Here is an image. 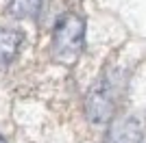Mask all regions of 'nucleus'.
I'll return each mask as SVG.
<instances>
[{
  "instance_id": "3",
  "label": "nucleus",
  "mask_w": 146,
  "mask_h": 143,
  "mask_svg": "<svg viewBox=\"0 0 146 143\" xmlns=\"http://www.w3.org/2000/svg\"><path fill=\"white\" fill-rule=\"evenodd\" d=\"M142 134H144V128H142V121L137 117H118L113 124H111V130L107 134V141L105 143H140Z\"/></svg>"
},
{
  "instance_id": "6",
  "label": "nucleus",
  "mask_w": 146,
  "mask_h": 143,
  "mask_svg": "<svg viewBox=\"0 0 146 143\" xmlns=\"http://www.w3.org/2000/svg\"><path fill=\"white\" fill-rule=\"evenodd\" d=\"M0 143H7V141H5V139H2V137H0Z\"/></svg>"
},
{
  "instance_id": "2",
  "label": "nucleus",
  "mask_w": 146,
  "mask_h": 143,
  "mask_svg": "<svg viewBox=\"0 0 146 143\" xmlns=\"http://www.w3.org/2000/svg\"><path fill=\"white\" fill-rule=\"evenodd\" d=\"M85 113L90 121L94 124H103L107 119H111L113 113V91L107 83H98L96 87H92L90 95L85 102Z\"/></svg>"
},
{
  "instance_id": "1",
  "label": "nucleus",
  "mask_w": 146,
  "mask_h": 143,
  "mask_svg": "<svg viewBox=\"0 0 146 143\" xmlns=\"http://www.w3.org/2000/svg\"><path fill=\"white\" fill-rule=\"evenodd\" d=\"M83 46H85V22L79 15L68 13L55 28L52 43H50V56L55 63L72 67L79 61Z\"/></svg>"
},
{
  "instance_id": "5",
  "label": "nucleus",
  "mask_w": 146,
  "mask_h": 143,
  "mask_svg": "<svg viewBox=\"0 0 146 143\" xmlns=\"http://www.w3.org/2000/svg\"><path fill=\"white\" fill-rule=\"evenodd\" d=\"M42 11V0H11V15L18 20H35Z\"/></svg>"
},
{
  "instance_id": "4",
  "label": "nucleus",
  "mask_w": 146,
  "mask_h": 143,
  "mask_svg": "<svg viewBox=\"0 0 146 143\" xmlns=\"http://www.w3.org/2000/svg\"><path fill=\"white\" fill-rule=\"evenodd\" d=\"M22 41H24L22 33L11 28H0V70L9 67V63L15 59Z\"/></svg>"
}]
</instances>
